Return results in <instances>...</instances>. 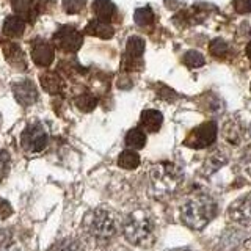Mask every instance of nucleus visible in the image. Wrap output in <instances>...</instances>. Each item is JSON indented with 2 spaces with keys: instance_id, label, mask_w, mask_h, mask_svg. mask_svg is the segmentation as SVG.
<instances>
[{
  "instance_id": "18",
  "label": "nucleus",
  "mask_w": 251,
  "mask_h": 251,
  "mask_svg": "<svg viewBox=\"0 0 251 251\" xmlns=\"http://www.w3.org/2000/svg\"><path fill=\"white\" fill-rule=\"evenodd\" d=\"M145 52V39L140 36H130L126 44V55L129 60H138Z\"/></svg>"
},
{
  "instance_id": "28",
  "label": "nucleus",
  "mask_w": 251,
  "mask_h": 251,
  "mask_svg": "<svg viewBox=\"0 0 251 251\" xmlns=\"http://www.w3.org/2000/svg\"><path fill=\"white\" fill-rule=\"evenodd\" d=\"M10 168V154L6 151H0V175H5Z\"/></svg>"
},
{
  "instance_id": "17",
  "label": "nucleus",
  "mask_w": 251,
  "mask_h": 251,
  "mask_svg": "<svg viewBox=\"0 0 251 251\" xmlns=\"http://www.w3.org/2000/svg\"><path fill=\"white\" fill-rule=\"evenodd\" d=\"M39 80H41L43 88L47 93H50V94H57L63 88V80H61L57 73H50V71H49V73H44Z\"/></svg>"
},
{
  "instance_id": "3",
  "label": "nucleus",
  "mask_w": 251,
  "mask_h": 251,
  "mask_svg": "<svg viewBox=\"0 0 251 251\" xmlns=\"http://www.w3.org/2000/svg\"><path fill=\"white\" fill-rule=\"evenodd\" d=\"M124 239L140 248H149L155 242V222L148 210L135 209L121 223Z\"/></svg>"
},
{
  "instance_id": "22",
  "label": "nucleus",
  "mask_w": 251,
  "mask_h": 251,
  "mask_svg": "<svg viewBox=\"0 0 251 251\" xmlns=\"http://www.w3.org/2000/svg\"><path fill=\"white\" fill-rule=\"evenodd\" d=\"M50 251H85L82 243L74 239H63L50 248Z\"/></svg>"
},
{
  "instance_id": "15",
  "label": "nucleus",
  "mask_w": 251,
  "mask_h": 251,
  "mask_svg": "<svg viewBox=\"0 0 251 251\" xmlns=\"http://www.w3.org/2000/svg\"><path fill=\"white\" fill-rule=\"evenodd\" d=\"M115 3L112 0H94L93 2V13L100 21H110L115 16Z\"/></svg>"
},
{
  "instance_id": "2",
  "label": "nucleus",
  "mask_w": 251,
  "mask_h": 251,
  "mask_svg": "<svg viewBox=\"0 0 251 251\" xmlns=\"http://www.w3.org/2000/svg\"><path fill=\"white\" fill-rule=\"evenodd\" d=\"M218 212V204L206 193H195L188 196L179 207V218L190 229H202L207 226Z\"/></svg>"
},
{
  "instance_id": "7",
  "label": "nucleus",
  "mask_w": 251,
  "mask_h": 251,
  "mask_svg": "<svg viewBox=\"0 0 251 251\" xmlns=\"http://www.w3.org/2000/svg\"><path fill=\"white\" fill-rule=\"evenodd\" d=\"M53 44L63 52H77L83 44V36L77 28L65 25L53 33Z\"/></svg>"
},
{
  "instance_id": "10",
  "label": "nucleus",
  "mask_w": 251,
  "mask_h": 251,
  "mask_svg": "<svg viewBox=\"0 0 251 251\" xmlns=\"http://www.w3.org/2000/svg\"><path fill=\"white\" fill-rule=\"evenodd\" d=\"M11 88H13L14 99L24 107H28L38 100V88L33 82L19 80V82H14L11 85Z\"/></svg>"
},
{
  "instance_id": "4",
  "label": "nucleus",
  "mask_w": 251,
  "mask_h": 251,
  "mask_svg": "<svg viewBox=\"0 0 251 251\" xmlns=\"http://www.w3.org/2000/svg\"><path fill=\"white\" fill-rule=\"evenodd\" d=\"M121 223L123 222H120L115 212L105 207H98L85 215L83 231L91 240L99 245H105V243L112 242V239L118 234Z\"/></svg>"
},
{
  "instance_id": "14",
  "label": "nucleus",
  "mask_w": 251,
  "mask_h": 251,
  "mask_svg": "<svg viewBox=\"0 0 251 251\" xmlns=\"http://www.w3.org/2000/svg\"><path fill=\"white\" fill-rule=\"evenodd\" d=\"M24 30H25V19L19 14H14L6 18L3 24V33L6 36H13V38H19L22 36Z\"/></svg>"
},
{
  "instance_id": "1",
  "label": "nucleus",
  "mask_w": 251,
  "mask_h": 251,
  "mask_svg": "<svg viewBox=\"0 0 251 251\" xmlns=\"http://www.w3.org/2000/svg\"><path fill=\"white\" fill-rule=\"evenodd\" d=\"M184 182V173L171 162H160L149 171V193L159 201L173 198Z\"/></svg>"
},
{
  "instance_id": "27",
  "label": "nucleus",
  "mask_w": 251,
  "mask_h": 251,
  "mask_svg": "<svg viewBox=\"0 0 251 251\" xmlns=\"http://www.w3.org/2000/svg\"><path fill=\"white\" fill-rule=\"evenodd\" d=\"M232 6L240 14L251 13V0H232Z\"/></svg>"
},
{
  "instance_id": "9",
  "label": "nucleus",
  "mask_w": 251,
  "mask_h": 251,
  "mask_svg": "<svg viewBox=\"0 0 251 251\" xmlns=\"http://www.w3.org/2000/svg\"><path fill=\"white\" fill-rule=\"evenodd\" d=\"M31 58H33L35 65L41 68L50 66L55 58L53 44L46 41V39H35V41L31 43Z\"/></svg>"
},
{
  "instance_id": "23",
  "label": "nucleus",
  "mask_w": 251,
  "mask_h": 251,
  "mask_svg": "<svg viewBox=\"0 0 251 251\" xmlns=\"http://www.w3.org/2000/svg\"><path fill=\"white\" fill-rule=\"evenodd\" d=\"M182 61H184V65L188 68H200L204 65V57L196 50H188L187 53H184Z\"/></svg>"
},
{
  "instance_id": "12",
  "label": "nucleus",
  "mask_w": 251,
  "mask_h": 251,
  "mask_svg": "<svg viewBox=\"0 0 251 251\" xmlns=\"http://www.w3.org/2000/svg\"><path fill=\"white\" fill-rule=\"evenodd\" d=\"M85 33H88L91 36H98L100 39H110L115 33V28L107 21H100L96 18L88 22V25L85 27Z\"/></svg>"
},
{
  "instance_id": "8",
  "label": "nucleus",
  "mask_w": 251,
  "mask_h": 251,
  "mask_svg": "<svg viewBox=\"0 0 251 251\" xmlns=\"http://www.w3.org/2000/svg\"><path fill=\"white\" fill-rule=\"evenodd\" d=\"M227 218L232 223L251 227V193H247L235 200L227 209Z\"/></svg>"
},
{
  "instance_id": "19",
  "label": "nucleus",
  "mask_w": 251,
  "mask_h": 251,
  "mask_svg": "<svg viewBox=\"0 0 251 251\" xmlns=\"http://www.w3.org/2000/svg\"><path fill=\"white\" fill-rule=\"evenodd\" d=\"M118 165L124 170H135L140 165V155L135 152V149H126L118 157Z\"/></svg>"
},
{
  "instance_id": "26",
  "label": "nucleus",
  "mask_w": 251,
  "mask_h": 251,
  "mask_svg": "<svg viewBox=\"0 0 251 251\" xmlns=\"http://www.w3.org/2000/svg\"><path fill=\"white\" fill-rule=\"evenodd\" d=\"M209 49H210V53L214 55V57H226L227 44L223 41V39H214V41L210 43Z\"/></svg>"
},
{
  "instance_id": "13",
  "label": "nucleus",
  "mask_w": 251,
  "mask_h": 251,
  "mask_svg": "<svg viewBox=\"0 0 251 251\" xmlns=\"http://www.w3.org/2000/svg\"><path fill=\"white\" fill-rule=\"evenodd\" d=\"M3 53L8 60V63L16 68V69H27V61H25V53L21 49L18 44H6L5 49H3Z\"/></svg>"
},
{
  "instance_id": "24",
  "label": "nucleus",
  "mask_w": 251,
  "mask_h": 251,
  "mask_svg": "<svg viewBox=\"0 0 251 251\" xmlns=\"http://www.w3.org/2000/svg\"><path fill=\"white\" fill-rule=\"evenodd\" d=\"M86 5V0H63V10L68 14L80 13Z\"/></svg>"
},
{
  "instance_id": "21",
  "label": "nucleus",
  "mask_w": 251,
  "mask_h": 251,
  "mask_svg": "<svg viewBox=\"0 0 251 251\" xmlns=\"http://www.w3.org/2000/svg\"><path fill=\"white\" fill-rule=\"evenodd\" d=\"M75 105L77 108H80L82 112H91V110L98 105V98L93 96L90 93L80 94V96L75 99Z\"/></svg>"
},
{
  "instance_id": "20",
  "label": "nucleus",
  "mask_w": 251,
  "mask_h": 251,
  "mask_svg": "<svg viewBox=\"0 0 251 251\" xmlns=\"http://www.w3.org/2000/svg\"><path fill=\"white\" fill-rule=\"evenodd\" d=\"M155 19L154 16V11L151 10L149 6H143V8H138L133 14V21H135L137 25H141V27H146L149 24H152Z\"/></svg>"
},
{
  "instance_id": "16",
  "label": "nucleus",
  "mask_w": 251,
  "mask_h": 251,
  "mask_svg": "<svg viewBox=\"0 0 251 251\" xmlns=\"http://www.w3.org/2000/svg\"><path fill=\"white\" fill-rule=\"evenodd\" d=\"M124 143L129 149H141L146 145V132L141 127H133L126 133Z\"/></svg>"
},
{
  "instance_id": "5",
  "label": "nucleus",
  "mask_w": 251,
  "mask_h": 251,
  "mask_svg": "<svg viewBox=\"0 0 251 251\" xmlns=\"http://www.w3.org/2000/svg\"><path fill=\"white\" fill-rule=\"evenodd\" d=\"M47 143H49V137H47V132L39 123H30L21 135L22 149L31 154L44 151Z\"/></svg>"
},
{
  "instance_id": "32",
  "label": "nucleus",
  "mask_w": 251,
  "mask_h": 251,
  "mask_svg": "<svg viewBox=\"0 0 251 251\" xmlns=\"http://www.w3.org/2000/svg\"><path fill=\"white\" fill-rule=\"evenodd\" d=\"M250 90H251V86H250Z\"/></svg>"
},
{
  "instance_id": "29",
  "label": "nucleus",
  "mask_w": 251,
  "mask_h": 251,
  "mask_svg": "<svg viewBox=\"0 0 251 251\" xmlns=\"http://www.w3.org/2000/svg\"><path fill=\"white\" fill-rule=\"evenodd\" d=\"M13 214V207L10 206V202L0 198V218H8Z\"/></svg>"
},
{
  "instance_id": "31",
  "label": "nucleus",
  "mask_w": 251,
  "mask_h": 251,
  "mask_svg": "<svg viewBox=\"0 0 251 251\" xmlns=\"http://www.w3.org/2000/svg\"><path fill=\"white\" fill-rule=\"evenodd\" d=\"M170 251H193L190 248H175V250H170Z\"/></svg>"
},
{
  "instance_id": "6",
  "label": "nucleus",
  "mask_w": 251,
  "mask_h": 251,
  "mask_svg": "<svg viewBox=\"0 0 251 251\" xmlns=\"http://www.w3.org/2000/svg\"><path fill=\"white\" fill-rule=\"evenodd\" d=\"M217 140V124L214 121L202 123L188 132L184 145L192 149H202L214 145Z\"/></svg>"
},
{
  "instance_id": "30",
  "label": "nucleus",
  "mask_w": 251,
  "mask_h": 251,
  "mask_svg": "<svg viewBox=\"0 0 251 251\" xmlns=\"http://www.w3.org/2000/svg\"><path fill=\"white\" fill-rule=\"evenodd\" d=\"M247 57L250 58V61H251V41L247 44Z\"/></svg>"
},
{
  "instance_id": "11",
  "label": "nucleus",
  "mask_w": 251,
  "mask_h": 251,
  "mask_svg": "<svg viewBox=\"0 0 251 251\" xmlns=\"http://www.w3.org/2000/svg\"><path fill=\"white\" fill-rule=\"evenodd\" d=\"M162 123H163V115L159 110H154V108L143 110L140 115V127L148 133L159 132L162 127Z\"/></svg>"
},
{
  "instance_id": "25",
  "label": "nucleus",
  "mask_w": 251,
  "mask_h": 251,
  "mask_svg": "<svg viewBox=\"0 0 251 251\" xmlns=\"http://www.w3.org/2000/svg\"><path fill=\"white\" fill-rule=\"evenodd\" d=\"M240 168L243 175H247L251 179V145L245 148V151L240 155Z\"/></svg>"
}]
</instances>
